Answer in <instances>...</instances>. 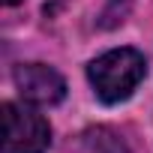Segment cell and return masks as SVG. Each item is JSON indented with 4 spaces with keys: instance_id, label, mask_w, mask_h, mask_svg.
<instances>
[{
    "instance_id": "cell-1",
    "label": "cell",
    "mask_w": 153,
    "mask_h": 153,
    "mask_svg": "<svg viewBox=\"0 0 153 153\" xmlns=\"http://www.w3.org/2000/svg\"><path fill=\"white\" fill-rule=\"evenodd\" d=\"M144 72H147V63L135 48L105 51L102 57H96L87 66V75H90V84H93L96 96L108 105L129 99L132 90L141 84Z\"/></svg>"
},
{
    "instance_id": "cell-2",
    "label": "cell",
    "mask_w": 153,
    "mask_h": 153,
    "mask_svg": "<svg viewBox=\"0 0 153 153\" xmlns=\"http://www.w3.org/2000/svg\"><path fill=\"white\" fill-rule=\"evenodd\" d=\"M51 126L42 114L3 102V153H45Z\"/></svg>"
},
{
    "instance_id": "cell-3",
    "label": "cell",
    "mask_w": 153,
    "mask_h": 153,
    "mask_svg": "<svg viewBox=\"0 0 153 153\" xmlns=\"http://www.w3.org/2000/svg\"><path fill=\"white\" fill-rule=\"evenodd\" d=\"M15 84L18 93L33 105H57L66 96L63 75L45 63H21L15 69Z\"/></svg>"
},
{
    "instance_id": "cell-4",
    "label": "cell",
    "mask_w": 153,
    "mask_h": 153,
    "mask_svg": "<svg viewBox=\"0 0 153 153\" xmlns=\"http://www.w3.org/2000/svg\"><path fill=\"white\" fill-rule=\"evenodd\" d=\"M84 144H87L90 153H129L126 141H123L114 129H108V126L87 129V132H84Z\"/></svg>"
},
{
    "instance_id": "cell-5",
    "label": "cell",
    "mask_w": 153,
    "mask_h": 153,
    "mask_svg": "<svg viewBox=\"0 0 153 153\" xmlns=\"http://www.w3.org/2000/svg\"><path fill=\"white\" fill-rule=\"evenodd\" d=\"M3 3H6V6H15V3H21V0H3Z\"/></svg>"
}]
</instances>
